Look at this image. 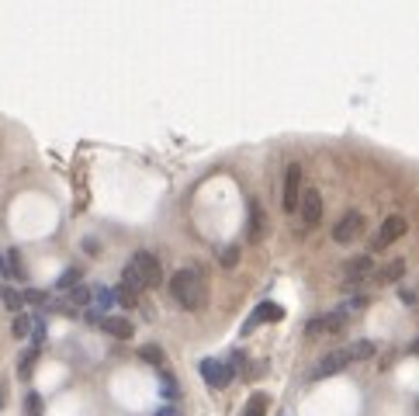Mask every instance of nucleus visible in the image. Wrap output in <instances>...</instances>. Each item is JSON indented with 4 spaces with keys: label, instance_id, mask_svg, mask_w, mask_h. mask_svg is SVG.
<instances>
[{
    "label": "nucleus",
    "instance_id": "nucleus-26",
    "mask_svg": "<svg viewBox=\"0 0 419 416\" xmlns=\"http://www.w3.org/2000/svg\"><path fill=\"white\" fill-rule=\"evenodd\" d=\"M90 298H94V291H90V288H83V285H77V288L70 291V302H73V305H87Z\"/></svg>",
    "mask_w": 419,
    "mask_h": 416
},
{
    "label": "nucleus",
    "instance_id": "nucleus-4",
    "mask_svg": "<svg viewBox=\"0 0 419 416\" xmlns=\"http://www.w3.org/2000/svg\"><path fill=\"white\" fill-rule=\"evenodd\" d=\"M198 375L212 385V389H226L232 382V368H229V361H219V357H204L198 364Z\"/></svg>",
    "mask_w": 419,
    "mask_h": 416
},
{
    "label": "nucleus",
    "instance_id": "nucleus-15",
    "mask_svg": "<svg viewBox=\"0 0 419 416\" xmlns=\"http://www.w3.org/2000/svg\"><path fill=\"white\" fill-rule=\"evenodd\" d=\"M267 233V216H264V208H260L256 201H249V239H260Z\"/></svg>",
    "mask_w": 419,
    "mask_h": 416
},
{
    "label": "nucleus",
    "instance_id": "nucleus-8",
    "mask_svg": "<svg viewBox=\"0 0 419 416\" xmlns=\"http://www.w3.org/2000/svg\"><path fill=\"white\" fill-rule=\"evenodd\" d=\"M298 212H301V222L305 226H316L323 219V194L316 187H305L301 191V201H298Z\"/></svg>",
    "mask_w": 419,
    "mask_h": 416
},
{
    "label": "nucleus",
    "instance_id": "nucleus-1",
    "mask_svg": "<svg viewBox=\"0 0 419 416\" xmlns=\"http://www.w3.org/2000/svg\"><path fill=\"white\" fill-rule=\"evenodd\" d=\"M170 295H174V302L184 309V312H198L201 305H204V278L194 271V268H180V271H174V278H170Z\"/></svg>",
    "mask_w": 419,
    "mask_h": 416
},
{
    "label": "nucleus",
    "instance_id": "nucleus-3",
    "mask_svg": "<svg viewBox=\"0 0 419 416\" xmlns=\"http://www.w3.org/2000/svg\"><path fill=\"white\" fill-rule=\"evenodd\" d=\"M132 268L142 274L146 288H160V285H163V264H160V257H156V253L135 250V253H132Z\"/></svg>",
    "mask_w": 419,
    "mask_h": 416
},
{
    "label": "nucleus",
    "instance_id": "nucleus-6",
    "mask_svg": "<svg viewBox=\"0 0 419 416\" xmlns=\"http://www.w3.org/2000/svg\"><path fill=\"white\" fill-rule=\"evenodd\" d=\"M371 271H375V257L371 253H357V257L343 260V281L347 285H357L364 278H371Z\"/></svg>",
    "mask_w": 419,
    "mask_h": 416
},
{
    "label": "nucleus",
    "instance_id": "nucleus-7",
    "mask_svg": "<svg viewBox=\"0 0 419 416\" xmlns=\"http://www.w3.org/2000/svg\"><path fill=\"white\" fill-rule=\"evenodd\" d=\"M360 233H364V216H360V212H347V216H340V222L333 226V239L343 243V246L353 243Z\"/></svg>",
    "mask_w": 419,
    "mask_h": 416
},
{
    "label": "nucleus",
    "instance_id": "nucleus-22",
    "mask_svg": "<svg viewBox=\"0 0 419 416\" xmlns=\"http://www.w3.org/2000/svg\"><path fill=\"white\" fill-rule=\"evenodd\" d=\"M4 257H8V274H14V278L21 281V278H25V268H21V253H18V250H8Z\"/></svg>",
    "mask_w": 419,
    "mask_h": 416
},
{
    "label": "nucleus",
    "instance_id": "nucleus-11",
    "mask_svg": "<svg viewBox=\"0 0 419 416\" xmlns=\"http://www.w3.org/2000/svg\"><path fill=\"white\" fill-rule=\"evenodd\" d=\"M281 320H284V309H281L278 302H271V298H267V302H260V305H256L253 320L243 326V333H249V326H253V323H281Z\"/></svg>",
    "mask_w": 419,
    "mask_h": 416
},
{
    "label": "nucleus",
    "instance_id": "nucleus-25",
    "mask_svg": "<svg viewBox=\"0 0 419 416\" xmlns=\"http://www.w3.org/2000/svg\"><path fill=\"white\" fill-rule=\"evenodd\" d=\"M11 330H14V337H18V340H21V337H31V320L21 312V316H14V326H11Z\"/></svg>",
    "mask_w": 419,
    "mask_h": 416
},
{
    "label": "nucleus",
    "instance_id": "nucleus-28",
    "mask_svg": "<svg viewBox=\"0 0 419 416\" xmlns=\"http://www.w3.org/2000/svg\"><path fill=\"white\" fill-rule=\"evenodd\" d=\"M177 395H180V385H177V382H174V378L163 372V399H177Z\"/></svg>",
    "mask_w": 419,
    "mask_h": 416
},
{
    "label": "nucleus",
    "instance_id": "nucleus-27",
    "mask_svg": "<svg viewBox=\"0 0 419 416\" xmlns=\"http://www.w3.org/2000/svg\"><path fill=\"white\" fill-rule=\"evenodd\" d=\"M31 343H35V350L45 343V323H42V320H35V323H31Z\"/></svg>",
    "mask_w": 419,
    "mask_h": 416
},
{
    "label": "nucleus",
    "instance_id": "nucleus-17",
    "mask_svg": "<svg viewBox=\"0 0 419 416\" xmlns=\"http://www.w3.org/2000/svg\"><path fill=\"white\" fill-rule=\"evenodd\" d=\"M0 302H4L11 312H18V316H21V309H25V295H21L18 288H11V285H8V288H0Z\"/></svg>",
    "mask_w": 419,
    "mask_h": 416
},
{
    "label": "nucleus",
    "instance_id": "nucleus-24",
    "mask_svg": "<svg viewBox=\"0 0 419 416\" xmlns=\"http://www.w3.org/2000/svg\"><path fill=\"white\" fill-rule=\"evenodd\" d=\"M77 281H80V271H77V268H70V271H63V274H59L56 288H63V291L70 288V291H73V288H77Z\"/></svg>",
    "mask_w": 419,
    "mask_h": 416
},
{
    "label": "nucleus",
    "instance_id": "nucleus-9",
    "mask_svg": "<svg viewBox=\"0 0 419 416\" xmlns=\"http://www.w3.org/2000/svg\"><path fill=\"white\" fill-rule=\"evenodd\" d=\"M405 229H409V222H405L402 216H388V219L381 222L378 236H375V250H388L398 236H405Z\"/></svg>",
    "mask_w": 419,
    "mask_h": 416
},
{
    "label": "nucleus",
    "instance_id": "nucleus-10",
    "mask_svg": "<svg viewBox=\"0 0 419 416\" xmlns=\"http://www.w3.org/2000/svg\"><path fill=\"white\" fill-rule=\"evenodd\" d=\"M343 368H347V354H343V350H333V354H326V357L316 364V368L308 372V378H312V382H323V378H329V375H340Z\"/></svg>",
    "mask_w": 419,
    "mask_h": 416
},
{
    "label": "nucleus",
    "instance_id": "nucleus-23",
    "mask_svg": "<svg viewBox=\"0 0 419 416\" xmlns=\"http://www.w3.org/2000/svg\"><path fill=\"white\" fill-rule=\"evenodd\" d=\"M219 264L222 268H236L239 264V246H222L219 250Z\"/></svg>",
    "mask_w": 419,
    "mask_h": 416
},
{
    "label": "nucleus",
    "instance_id": "nucleus-32",
    "mask_svg": "<svg viewBox=\"0 0 419 416\" xmlns=\"http://www.w3.org/2000/svg\"><path fill=\"white\" fill-rule=\"evenodd\" d=\"M156 416H177V413H174L170 406H163V409H160V413H156Z\"/></svg>",
    "mask_w": 419,
    "mask_h": 416
},
{
    "label": "nucleus",
    "instance_id": "nucleus-29",
    "mask_svg": "<svg viewBox=\"0 0 419 416\" xmlns=\"http://www.w3.org/2000/svg\"><path fill=\"white\" fill-rule=\"evenodd\" d=\"M25 413H28V416H42V399H38L35 392H28V399H25Z\"/></svg>",
    "mask_w": 419,
    "mask_h": 416
},
{
    "label": "nucleus",
    "instance_id": "nucleus-18",
    "mask_svg": "<svg viewBox=\"0 0 419 416\" xmlns=\"http://www.w3.org/2000/svg\"><path fill=\"white\" fill-rule=\"evenodd\" d=\"M115 305V291H108V288H94V312L97 316H108L104 309H111Z\"/></svg>",
    "mask_w": 419,
    "mask_h": 416
},
{
    "label": "nucleus",
    "instance_id": "nucleus-2",
    "mask_svg": "<svg viewBox=\"0 0 419 416\" xmlns=\"http://www.w3.org/2000/svg\"><path fill=\"white\" fill-rule=\"evenodd\" d=\"M347 323H350V316H347L343 305H340V309H333V312H323V316L308 320V323H305V337H329V333H343V330H347Z\"/></svg>",
    "mask_w": 419,
    "mask_h": 416
},
{
    "label": "nucleus",
    "instance_id": "nucleus-30",
    "mask_svg": "<svg viewBox=\"0 0 419 416\" xmlns=\"http://www.w3.org/2000/svg\"><path fill=\"white\" fill-rule=\"evenodd\" d=\"M115 298H118V302H122V305H125V309H132V305H135V302H139V298H135V295H129V291H125V288H118V291H115Z\"/></svg>",
    "mask_w": 419,
    "mask_h": 416
},
{
    "label": "nucleus",
    "instance_id": "nucleus-21",
    "mask_svg": "<svg viewBox=\"0 0 419 416\" xmlns=\"http://www.w3.org/2000/svg\"><path fill=\"white\" fill-rule=\"evenodd\" d=\"M267 413V395H249V402H246V409H243V416H264Z\"/></svg>",
    "mask_w": 419,
    "mask_h": 416
},
{
    "label": "nucleus",
    "instance_id": "nucleus-34",
    "mask_svg": "<svg viewBox=\"0 0 419 416\" xmlns=\"http://www.w3.org/2000/svg\"><path fill=\"white\" fill-rule=\"evenodd\" d=\"M0 409H4V385H0Z\"/></svg>",
    "mask_w": 419,
    "mask_h": 416
},
{
    "label": "nucleus",
    "instance_id": "nucleus-13",
    "mask_svg": "<svg viewBox=\"0 0 419 416\" xmlns=\"http://www.w3.org/2000/svg\"><path fill=\"white\" fill-rule=\"evenodd\" d=\"M118 288H125V291H129V295H135V298L146 291V281H142V274L132 268V260L122 268V285H118Z\"/></svg>",
    "mask_w": 419,
    "mask_h": 416
},
{
    "label": "nucleus",
    "instance_id": "nucleus-19",
    "mask_svg": "<svg viewBox=\"0 0 419 416\" xmlns=\"http://www.w3.org/2000/svg\"><path fill=\"white\" fill-rule=\"evenodd\" d=\"M139 357H142V361H149L152 368L167 372V357H163V350H160V347H152V343H149V347H142V350H139Z\"/></svg>",
    "mask_w": 419,
    "mask_h": 416
},
{
    "label": "nucleus",
    "instance_id": "nucleus-12",
    "mask_svg": "<svg viewBox=\"0 0 419 416\" xmlns=\"http://www.w3.org/2000/svg\"><path fill=\"white\" fill-rule=\"evenodd\" d=\"M100 330L111 333V337H118V340H132V337H135V326H132V320H125V316H104V320H100Z\"/></svg>",
    "mask_w": 419,
    "mask_h": 416
},
{
    "label": "nucleus",
    "instance_id": "nucleus-31",
    "mask_svg": "<svg viewBox=\"0 0 419 416\" xmlns=\"http://www.w3.org/2000/svg\"><path fill=\"white\" fill-rule=\"evenodd\" d=\"M25 302H45V291H35V288H28V291H25Z\"/></svg>",
    "mask_w": 419,
    "mask_h": 416
},
{
    "label": "nucleus",
    "instance_id": "nucleus-20",
    "mask_svg": "<svg viewBox=\"0 0 419 416\" xmlns=\"http://www.w3.org/2000/svg\"><path fill=\"white\" fill-rule=\"evenodd\" d=\"M35 361H38V350H35V347H28V350L18 357V375H21V378H31V372H35Z\"/></svg>",
    "mask_w": 419,
    "mask_h": 416
},
{
    "label": "nucleus",
    "instance_id": "nucleus-33",
    "mask_svg": "<svg viewBox=\"0 0 419 416\" xmlns=\"http://www.w3.org/2000/svg\"><path fill=\"white\" fill-rule=\"evenodd\" d=\"M412 354H419V337H416V340H412Z\"/></svg>",
    "mask_w": 419,
    "mask_h": 416
},
{
    "label": "nucleus",
    "instance_id": "nucleus-14",
    "mask_svg": "<svg viewBox=\"0 0 419 416\" xmlns=\"http://www.w3.org/2000/svg\"><path fill=\"white\" fill-rule=\"evenodd\" d=\"M343 354H347V364H350V361H371V357L378 354V347H375L371 340H357V343L343 347Z\"/></svg>",
    "mask_w": 419,
    "mask_h": 416
},
{
    "label": "nucleus",
    "instance_id": "nucleus-5",
    "mask_svg": "<svg viewBox=\"0 0 419 416\" xmlns=\"http://www.w3.org/2000/svg\"><path fill=\"white\" fill-rule=\"evenodd\" d=\"M298 201H301V167L298 164H288L284 184H281V205H284V212H298Z\"/></svg>",
    "mask_w": 419,
    "mask_h": 416
},
{
    "label": "nucleus",
    "instance_id": "nucleus-16",
    "mask_svg": "<svg viewBox=\"0 0 419 416\" xmlns=\"http://www.w3.org/2000/svg\"><path fill=\"white\" fill-rule=\"evenodd\" d=\"M402 274H405V260H402V257H395V260H388V264L378 271V285H395Z\"/></svg>",
    "mask_w": 419,
    "mask_h": 416
}]
</instances>
